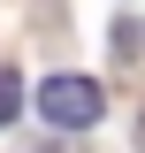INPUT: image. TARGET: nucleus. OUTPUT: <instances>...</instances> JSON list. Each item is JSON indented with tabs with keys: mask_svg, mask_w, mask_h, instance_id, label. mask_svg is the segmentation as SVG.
<instances>
[{
	"mask_svg": "<svg viewBox=\"0 0 145 153\" xmlns=\"http://www.w3.org/2000/svg\"><path fill=\"white\" fill-rule=\"evenodd\" d=\"M99 107H107V92H99L92 76H46V84H38V115H46L54 130H92Z\"/></svg>",
	"mask_w": 145,
	"mask_h": 153,
	"instance_id": "1",
	"label": "nucleus"
},
{
	"mask_svg": "<svg viewBox=\"0 0 145 153\" xmlns=\"http://www.w3.org/2000/svg\"><path fill=\"white\" fill-rule=\"evenodd\" d=\"M16 115H23V76H16V69H0V130H8Z\"/></svg>",
	"mask_w": 145,
	"mask_h": 153,
	"instance_id": "2",
	"label": "nucleus"
}]
</instances>
